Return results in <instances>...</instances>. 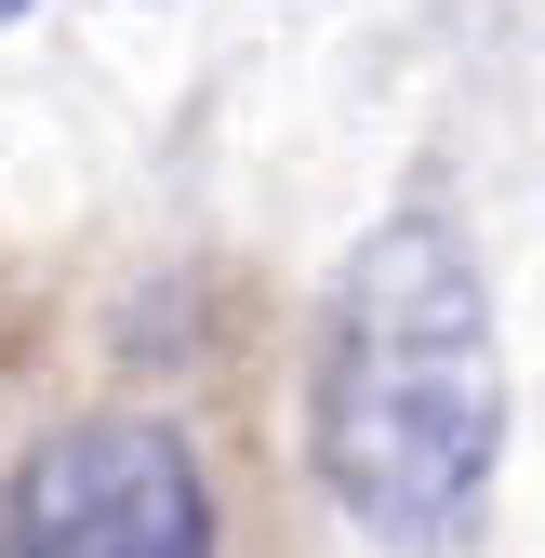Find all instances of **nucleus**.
<instances>
[{"label":"nucleus","instance_id":"nucleus-2","mask_svg":"<svg viewBox=\"0 0 545 558\" xmlns=\"http://www.w3.org/2000/svg\"><path fill=\"white\" fill-rule=\"evenodd\" d=\"M0 558H214V478L147 412H81L27 439L0 493Z\"/></svg>","mask_w":545,"mask_h":558},{"label":"nucleus","instance_id":"nucleus-3","mask_svg":"<svg viewBox=\"0 0 545 558\" xmlns=\"http://www.w3.org/2000/svg\"><path fill=\"white\" fill-rule=\"evenodd\" d=\"M14 14H27V0H0V27H14Z\"/></svg>","mask_w":545,"mask_h":558},{"label":"nucleus","instance_id":"nucleus-1","mask_svg":"<svg viewBox=\"0 0 545 558\" xmlns=\"http://www.w3.org/2000/svg\"><path fill=\"white\" fill-rule=\"evenodd\" d=\"M506 332L493 279L439 214H386L347 266L306 345V452L319 493L399 558L480 545L506 478Z\"/></svg>","mask_w":545,"mask_h":558}]
</instances>
